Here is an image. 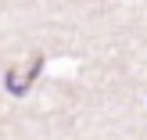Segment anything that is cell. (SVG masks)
I'll list each match as a JSON object with an SVG mask.
<instances>
[{
    "mask_svg": "<svg viewBox=\"0 0 147 140\" xmlns=\"http://www.w3.org/2000/svg\"><path fill=\"white\" fill-rule=\"evenodd\" d=\"M40 68H43V57H40V54H36L32 61H29V68H25V72H14V68H11V72H7V90L25 93L29 86H32V79L40 76Z\"/></svg>",
    "mask_w": 147,
    "mask_h": 140,
    "instance_id": "cell-1",
    "label": "cell"
}]
</instances>
